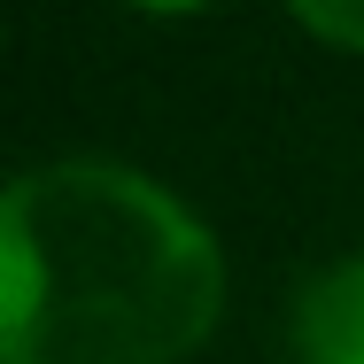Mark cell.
Here are the masks:
<instances>
[{
	"instance_id": "1",
	"label": "cell",
	"mask_w": 364,
	"mask_h": 364,
	"mask_svg": "<svg viewBox=\"0 0 364 364\" xmlns=\"http://www.w3.org/2000/svg\"><path fill=\"white\" fill-rule=\"evenodd\" d=\"M225 310V256L171 186L47 163L0 194V364H178Z\"/></svg>"
},
{
	"instance_id": "2",
	"label": "cell",
	"mask_w": 364,
	"mask_h": 364,
	"mask_svg": "<svg viewBox=\"0 0 364 364\" xmlns=\"http://www.w3.org/2000/svg\"><path fill=\"white\" fill-rule=\"evenodd\" d=\"M294 357L302 364H364V256L318 272L294 294Z\"/></svg>"
},
{
	"instance_id": "3",
	"label": "cell",
	"mask_w": 364,
	"mask_h": 364,
	"mask_svg": "<svg viewBox=\"0 0 364 364\" xmlns=\"http://www.w3.org/2000/svg\"><path fill=\"white\" fill-rule=\"evenodd\" d=\"M294 23H302L310 39H333V47H357V55H364V8H333V0H302V8H294Z\"/></svg>"
}]
</instances>
